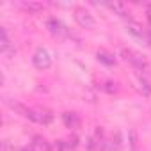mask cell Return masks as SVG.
Segmentation results:
<instances>
[{
	"label": "cell",
	"mask_w": 151,
	"mask_h": 151,
	"mask_svg": "<svg viewBox=\"0 0 151 151\" xmlns=\"http://www.w3.org/2000/svg\"><path fill=\"white\" fill-rule=\"evenodd\" d=\"M128 137H130V147H132V151H137V146H139L137 130H135V128H132V130L128 132Z\"/></svg>",
	"instance_id": "obj_14"
},
{
	"label": "cell",
	"mask_w": 151,
	"mask_h": 151,
	"mask_svg": "<svg viewBox=\"0 0 151 151\" xmlns=\"http://www.w3.org/2000/svg\"><path fill=\"white\" fill-rule=\"evenodd\" d=\"M0 52L6 53V55H9V53L14 52V50H11V43H9V37H7L6 29H0Z\"/></svg>",
	"instance_id": "obj_8"
},
{
	"label": "cell",
	"mask_w": 151,
	"mask_h": 151,
	"mask_svg": "<svg viewBox=\"0 0 151 151\" xmlns=\"http://www.w3.org/2000/svg\"><path fill=\"white\" fill-rule=\"evenodd\" d=\"M126 29H128V32H130L132 36L139 37V39L147 37V34H146V30L142 29V25H139V23H135V22H130V23L126 25Z\"/></svg>",
	"instance_id": "obj_10"
},
{
	"label": "cell",
	"mask_w": 151,
	"mask_h": 151,
	"mask_svg": "<svg viewBox=\"0 0 151 151\" xmlns=\"http://www.w3.org/2000/svg\"><path fill=\"white\" fill-rule=\"evenodd\" d=\"M139 86H140V91H142L146 96H149V94H151V84H149L146 78H142V77H140V78H139Z\"/></svg>",
	"instance_id": "obj_15"
},
{
	"label": "cell",
	"mask_w": 151,
	"mask_h": 151,
	"mask_svg": "<svg viewBox=\"0 0 151 151\" xmlns=\"http://www.w3.org/2000/svg\"><path fill=\"white\" fill-rule=\"evenodd\" d=\"M107 7L112 9V11H114L116 14H119V16H126V6L121 4V2H110V4H107Z\"/></svg>",
	"instance_id": "obj_12"
},
{
	"label": "cell",
	"mask_w": 151,
	"mask_h": 151,
	"mask_svg": "<svg viewBox=\"0 0 151 151\" xmlns=\"http://www.w3.org/2000/svg\"><path fill=\"white\" fill-rule=\"evenodd\" d=\"M147 22H149V25H151V9L147 11Z\"/></svg>",
	"instance_id": "obj_20"
},
{
	"label": "cell",
	"mask_w": 151,
	"mask_h": 151,
	"mask_svg": "<svg viewBox=\"0 0 151 151\" xmlns=\"http://www.w3.org/2000/svg\"><path fill=\"white\" fill-rule=\"evenodd\" d=\"M27 119H30L34 123H39V124H50L53 121V114L48 109H30Z\"/></svg>",
	"instance_id": "obj_2"
},
{
	"label": "cell",
	"mask_w": 151,
	"mask_h": 151,
	"mask_svg": "<svg viewBox=\"0 0 151 151\" xmlns=\"http://www.w3.org/2000/svg\"><path fill=\"white\" fill-rule=\"evenodd\" d=\"M23 151H29V149H23Z\"/></svg>",
	"instance_id": "obj_21"
},
{
	"label": "cell",
	"mask_w": 151,
	"mask_h": 151,
	"mask_svg": "<svg viewBox=\"0 0 151 151\" xmlns=\"http://www.w3.org/2000/svg\"><path fill=\"white\" fill-rule=\"evenodd\" d=\"M46 27H48V30H50L53 36H64V34H68V29L64 27V23L59 22V20H55V18L48 20V22H46Z\"/></svg>",
	"instance_id": "obj_6"
},
{
	"label": "cell",
	"mask_w": 151,
	"mask_h": 151,
	"mask_svg": "<svg viewBox=\"0 0 151 151\" xmlns=\"http://www.w3.org/2000/svg\"><path fill=\"white\" fill-rule=\"evenodd\" d=\"M32 64H34V68H37V69H48V68L52 66V57H50L48 50L37 48V50L34 52V55H32Z\"/></svg>",
	"instance_id": "obj_3"
},
{
	"label": "cell",
	"mask_w": 151,
	"mask_h": 151,
	"mask_svg": "<svg viewBox=\"0 0 151 151\" xmlns=\"http://www.w3.org/2000/svg\"><path fill=\"white\" fill-rule=\"evenodd\" d=\"M2 151H13V146H11L9 140H4L2 142Z\"/></svg>",
	"instance_id": "obj_19"
},
{
	"label": "cell",
	"mask_w": 151,
	"mask_h": 151,
	"mask_svg": "<svg viewBox=\"0 0 151 151\" xmlns=\"http://www.w3.org/2000/svg\"><path fill=\"white\" fill-rule=\"evenodd\" d=\"M32 149H34V151H50V142H48L45 137L36 135V137L32 139Z\"/></svg>",
	"instance_id": "obj_9"
},
{
	"label": "cell",
	"mask_w": 151,
	"mask_h": 151,
	"mask_svg": "<svg viewBox=\"0 0 151 151\" xmlns=\"http://www.w3.org/2000/svg\"><path fill=\"white\" fill-rule=\"evenodd\" d=\"M68 147V144L64 140H55V151H64Z\"/></svg>",
	"instance_id": "obj_18"
},
{
	"label": "cell",
	"mask_w": 151,
	"mask_h": 151,
	"mask_svg": "<svg viewBox=\"0 0 151 151\" xmlns=\"http://www.w3.org/2000/svg\"><path fill=\"white\" fill-rule=\"evenodd\" d=\"M75 20H77V23L82 29H94V25H96V20L93 18V14L89 11H86L84 7L75 9Z\"/></svg>",
	"instance_id": "obj_4"
},
{
	"label": "cell",
	"mask_w": 151,
	"mask_h": 151,
	"mask_svg": "<svg viewBox=\"0 0 151 151\" xmlns=\"http://www.w3.org/2000/svg\"><path fill=\"white\" fill-rule=\"evenodd\" d=\"M68 147H77L78 146V139H77V135H71L69 139H68Z\"/></svg>",
	"instance_id": "obj_17"
},
{
	"label": "cell",
	"mask_w": 151,
	"mask_h": 151,
	"mask_svg": "<svg viewBox=\"0 0 151 151\" xmlns=\"http://www.w3.org/2000/svg\"><path fill=\"white\" fill-rule=\"evenodd\" d=\"M103 89H105L107 93H117L119 87H117L116 82H105V84H103Z\"/></svg>",
	"instance_id": "obj_16"
},
{
	"label": "cell",
	"mask_w": 151,
	"mask_h": 151,
	"mask_svg": "<svg viewBox=\"0 0 151 151\" xmlns=\"http://www.w3.org/2000/svg\"><path fill=\"white\" fill-rule=\"evenodd\" d=\"M6 103H7V107L14 112V114H18V116H22V117H27L29 116V107H25L23 103H20V101H13V100H6Z\"/></svg>",
	"instance_id": "obj_7"
},
{
	"label": "cell",
	"mask_w": 151,
	"mask_h": 151,
	"mask_svg": "<svg viewBox=\"0 0 151 151\" xmlns=\"http://www.w3.org/2000/svg\"><path fill=\"white\" fill-rule=\"evenodd\" d=\"M20 6H22L23 9L30 11V13H39V11H43V4H39V2H22Z\"/></svg>",
	"instance_id": "obj_13"
},
{
	"label": "cell",
	"mask_w": 151,
	"mask_h": 151,
	"mask_svg": "<svg viewBox=\"0 0 151 151\" xmlns=\"http://www.w3.org/2000/svg\"><path fill=\"white\" fill-rule=\"evenodd\" d=\"M96 57H98V60L103 62L105 66H114V64H116V57H114L112 53L105 52V50H100V52L96 53Z\"/></svg>",
	"instance_id": "obj_11"
},
{
	"label": "cell",
	"mask_w": 151,
	"mask_h": 151,
	"mask_svg": "<svg viewBox=\"0 0 151 151\" xmlns=\"http://www.w3.org/2000/svg\"><path fill=\"white\" fill-rule=\"evenodd\" d=\"M121 55H123V59H124L126 62H130V64H132L135 69H139V71H144V69L147 68V60H146V57L140 55V53L135 52V50L123 48V50H121Z\"/></svg>",
	"instance_id": "obj_1"
},
{
	"label": "cell",
	"mask_w": 151,
	"mask_h": 151,
	"mask_svg": "<svg viewBox=\"0 0 151 151\" xmlns=\"http://www.w3.org/2000/svg\"><path fill=\"white\" fill-rule=\"evenodd\" d=\"M62 121L66 124V128H71V130H77L80 128V116L77 112H64L62 114Z\"/></svg>",
	"instance_id": "obj_5"
}]
</instances>
